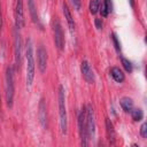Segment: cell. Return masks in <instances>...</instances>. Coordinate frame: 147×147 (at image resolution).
<instances>
[{
	"instance_id": "obj_1",
	"label": "cell",
	"mask_w": 147,
	"mask_h": 147,
	"mask_svg": "<svg viewBox=\"0 0 147 147\" xmlns=\"http://www.w3.org/2000/svg\"><path fill=\"white\" fill-rule=\"evenodd\" d=\"M25 59H26V85L31 86L34 78V55H33V45L30 38L26 40Z\"/></svg>"
},
{
	"instance_id": "obj_2",
	"label": "cell",
	"mask_w": 147,
	"mask_h": 147,
	"mask_svg": "<svg viewBox=\"0 0 147 147\" xmlns=\"http://www.w3.org/2000/svg\"><path fill=\"white\" fill-rule=\"evenodd\" d=\"M59 114H60V126L61 132L63 134L67 133L68 130V117L65 110V96H64V87L62 85L59 86Z\"/></svg>"
},
{
	"instance_id": "obj_3",
	"label": "cell",
	"mask_w": 147,
	"mask_h": 147,
	"mask_svg": "<svg viewBox=\"0 0 147 147\" xmlns=\"http://www.w3.org/2000/svg\"><path fill=\"white\" fill-rule=\"evenodd\" d=\"M6 103L7 107L11 108L13 107V101H14V71L11 67H8L6 69Z\"/></svg>"
},
{
	"instance_id": "obj_4",
	"label": "cell",
	"mask_w": 147,
	"mask_h": 147,
	"mask_svg": "<svg viewBox=\"0 0 147 147\" xmlns=\"http://www.w3.org/2000/svg\"><path fill=\"white\" fill-rule=\"evenodd\" d=\"M78 132L80 137V142L83 146L88 145V136H87V129H86V111L85 108H82L78 115Z\"/></svg>"
},
{
	"instance_id": "obj_5",
	"label": "cell",
	"mask_w": 147,
	"mask_h": 147,
	"mask_svg": "<svg viewBox=\"0 0 147 147\" xmlns=\"http://www.w3.org/2000/svg\"><path fill=\"white\" fill-rule=\"evenodd\" d=\"M86 129H87V136H88V140L90 139H94V134H95V116H94V110L92 105H87L86 106Z\"/></svg>"
},
{
	"instance_id": "obj_6",
	"label": "cell",
	"mask_w": 147,
	"mask_h": 147,
	"mask_svg": "<svg viewBox=\"0 0 147 147\" xmlns=\"http://www.w3.org/2000/svg\"><path fill=\"white\" fill-rule=\"evenodd\" d=\"M53 33H54V42L56 48L59 51H62L64 48V34L62 26L56 17L53 20Z\"/></svg>"
},
{
	"instance_id": "obj_7",
	"label": "cell",
	"mask_w": 147,
	"mask_h": 147,
	"mask_svg": "<svg viewBox=\"0 0 147 147\" xmlns=\"http://www.w3.org/2000/svg\"><path fill=\"white\" fill-rule=\"evenodd\" d=\"M14 54H15V65L16 68L21 67L22 62V41H21V34L18 33L17 29L14 31Z\"/></svg>"
},
{
	"instance_id": "obj_8",
	"label": "cell",
	"mask_w": 147,
	"mask_h": 147,
	"mask_svg": "<svg viewBox=\"0 0 147 147\" xmlns=\"http://www.w3.org/2000/svg\"><path fill=\"white\" fill-rule=\"evenodd\" d=\"M15 25L16 29H21L24 26V13H23V0L16 1L15 7Z\"/></svg>"
},
{
	"instance_id": "obj_9",
	"label": "cell",
	"mask_w": 147,
	"mask_h": 147,
	"mask_svg": "<svg viewBox=\"0 0 147 147\" xmlns=\"http://www.w3.org/2000/svg\"><path fill=\"white\" fill-rule=\"evenodd\" d=\"M37 55H38V68L39 71L42 74L46 71V67H47V52L42 45L38 47Z\"/></svg>"
},
{
	"instance_id": "obj_10",
	"label": "cell",
	"mask_w": 147,
	"mask_h": 147,
	"mask_svg": "<svg viewBox=\"0 0 147 147\" xmlns=\"http://www.w3.org/2000/svg\"><path fill=\"white\" fill-rule=\"evenodd\" d=\"M80 71H82V75L84 77V79L90 83V84H93L94 83V74H93V70L90 65V63L87 61H82L80 63Z\"/></svg>"
},
{
	"instance_id": "obj_11",
	"label": "cell",
	"mask_w": 147,
	"mask_h": 147,
	"mask_svg": "<svg viewBox=\"0 0 147 147\" xmlns=\"http://www.w3.org/2000/svg\"><path fill=\"white\" fill-rule=\"evenodd\" d=\"M38 117H39V122L41 124V126L44 129L47 127V109H46V103L45 100L41 98L39 101V106H38Z\"/></svg>"
},
{
	"instance_id": "obj_12",
	"label": "cell",
	"mask_w": 147,
	"mask_h": 147,
	"mask_svg": "<svg viewBox=\"0 0 147 147\" xmlns=\"http://www.w3.org/2000/svg\"><path fill=\"white\" fill-rule=\"evenodd\" d=\"M62 8H63L64 18H65L67 22H68V25H69L70 31H74V30H75V22H74V18H72V16H71V13H70V10H69V8H68V5L63 2Z\"/></svg>"
},
{
	"instance_id": "obj_13",
	"label": "cell",
	"mask_w": 147,
	"mask_h": 147,
	"mask_svg": "<svg viewBox=\"0 0 147 147\" xmlns=\"http://www.w3.org/2000/svg\"><path fill=\"white\" fill-rule=\"evenodd\" d=\"M106 131H107V138L109 140L110 144L115 142V130H114V125L110 122L109 118H106Z\"/></svg>"
},
{
	"instance_id": "obj_14",
	"label": "cell",
	"mask_w": 147,
	"mask_h": 147,
	"mask_svg": "<svg viewBox=\"0 0 147 147\" xmlns=\"http://www.w3.org/2000/svg\"><path fill=\"white\" fill-rule=\"evenodd\" d=\"M110 75H111V77L114 78V80L116 82V83H122L123 80H124V74H123V71L118 68V67H113L111 69H110Z\"/></svg>"
},
{
	"instance_id": "obj_15",
	"label": "cell",
	"mask_w": 147,
	"mask_h": 147,
	"mask_svg": "<svg viewBox=\"0 0 147 147\" xmlns=\"http://www.w3.org/2000/svg\"><path fill=\"white\" fill-rule=\"evenodd\" d=\"M119 103H121L122 109H123L125 113H130V111L133 109V101H132V99L129 98V96L122 98L121 101H119Z\"/></svg>"
},
{
	"instance_id": "obj_16",
	"label": "cell",
	"mask_w": 147,
	"mask_h": 147,
	"mask_svg": "<svg viewBox=\"0 0 147 147\" xmlns=\"http://www.w3.org/2000/svg\"><path fill=\"white\" fill-rule=\"evenodd\" d=\"M28 7H29V11H30L32 21L34 23H38V14H37V8L34 5V0H28Z\"/></svg>"
},
{
	"instance_id": "obj_17",
	"label": "cell",
	"mask_w": 147,
	"mask_h": 147,
	"mask_svg": "<svg viewBox=\"0 0 147 147\" xmlns=\"http://www.w3.org/2000/svg\"><path fill=\"white\" fill-rule=\"evenodd\" d=\"M131 116H132V119L136 121V122H139L144 118V111L140 109V108H133L131 111H130Z\"/></svg>"
},
{
	"instance_id": "obj_18",
	"label": "cell",
	"mask_w": 147,
	"mask_h": 147,
	"mask_svg": "<svg viewBox=\"0 0 147 147\" xmlns=\"http://www.w3.org/2000/svg\"><path fill=\"white\" fill-rule=\"evenodd\" d=\"M100 9V0H91L90 1V11L91 14H96Z\"/></svg>"
},
{
	"instance_id": "obj_19",
	"label": "cell",
	"mask_w": 147,
	"mask_h": 147,
	"mask_svg": "<svg viewBox=\"0 0 147 147\" xmlns=\"http://www.w3.org/2000/svg\"><path fill=\"white\" fill-rule=\"evenodd\" d=\"M121 60H122V64H123L124 69H125L127 72H131V71H132V64H131V62H130L127 59H125V57H122Z\"/></svg>"
},
{
	"instance_id": "obj_20",
	"label": "cell",
	"mask_w": 147,
	"mask_h": 147,
	"mask_svg": "<svg viewBox=\"0 0 147 147\" xmlns=\"http://www.w3.org/2000/svg\"><path fill=\"white\" fill-rule=\"evenodd\" d=\"M111 39H113V42H114V46H115L116 51L119 52L121 51V44H119V41H118V39H117L115 33H111Z\"/></svg>"
},
{
	"instance_id": "obj_21",
	"label": "cell",
	"mask_w": 147,
	"mask_h": 147,
	"mask_svg": "<svg viewBox=\"0 0 147 147\" xmlns=\"http://www.w3.org/2000/svg\"><path fill=\"white\" fill-rule=\"evenodd\" d=\"M140 134H141L142 138H146L147 137V123L146 122H144L142 125H141V127H140Z\"/></svg>"
},
{
	"instance_id": "obj_22",
	"label": "cell",
	"mask_w": 147,
	"mask_h": 147,
	"mask_svg": "<svg viewBox=\"0 0 147 147\" xmlns=\"http://www.w3.org/2000/svg\"><path fill=\"white\" fill-rule=\"evenodd\" d=\"M94 24H95V28L98 30H101L102 29V21L100 18H95L94 20Z\"/></svg>"
},
{
	"instance_id": "obj_23",
	"label": "cell",
	"mask_w": 147,
	"mask_h": 147,
	"mask_svg": "<svg viewBox=\"0 0 147 147\" xmlns=\"http://www.w3.org/2000/svg\"><path fill=\"white\" fill-rule=\"evenodd\" d=\"M71 3L74 5V7H75L76 10H79L80 9V0H71Z\"/></svg>"
},
{
	"instance_id": "obj_24",
	"label": "cell",
	"mask_w": 147,
	"mask_h": 147,
	"mask_svg": "<svg viewBox=\"0 0 147 147\" xmlns=\"http://www.w3.org/2000/svg\"><path fill=\"white\" fill-rule=\"evenodd\" d=\"M103 3L106 5V7H107V9H108V13H110V11H111V9H113L111 0H105V1H103Z\"/></svg>"
},
{
	"instance_id": "obj_25",
	"label": "cell",
	"mask_w": 147,
	"mask_h": 147,
	"mask_svg": "<svg viewBox=\"0 0 147 147\" xmlns=\"http://www.w3.org/2000/svg\"><path fill=\"white\" fill-rule=\"evenodd\" d=\"M2 26V15H1V7H0V30Z\"/></svg>"
}]
</instances>
